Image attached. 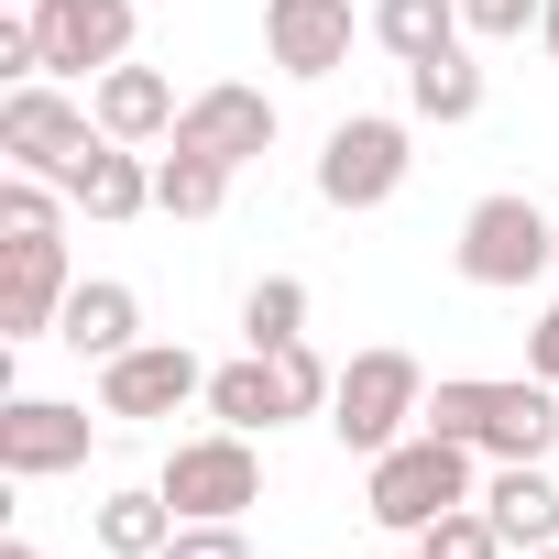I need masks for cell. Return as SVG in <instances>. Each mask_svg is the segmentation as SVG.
<instances>
[{
    "label": "cell",
    "instance_id": "1",
    "mask_svg": "<svg viewBox=\"0 0 559 559\" xmlns=\"http://www.w3.org/2000/svg\"><path fill=\"white\" fill-rule=\"evenodd\" d=\"M417 428H439V439H461V450H483V461H548V450H559V384H537V373H515V384H493V373H439Z\"/></svg>",
    "mask_w": 559,
    "mask_h": 559
},
{
    "label": "cell",
    "instance_id": "2",
    "mask_svg": "<svg viewBox=\"0 0 559 559\" xmlns=\"http://www.w3.org/2000/svg\"><path fill=\"white\" fill-rule=\"evenodd\" d=\"M472 461H483V450H461V439L417 428V439H395L384 461H362V515H373V526H395V537H428L450 504H483Z\"/></svg>",
    "mask_w": 559,
    "mask_h": 559
},
{
    "label": "cell",
    "instance_id": "3",
    "mask_svg": "<svg viewBox=\"0 0 559 559\" xmlns=\"http://www.w3.org/2000/svg\"><path fill=\"white\" fill-rule=\"evenodd\" d=\"M417 417H428V362H417V352L373 341V352H352V362H341L330 439H341L352 461H384L395 439H417Z\"/></svg>",
    "mask_w": 559,
    "mask_h": 559
},
{
    "label": "cell",
    "instance_id": "4",
    "mask_svg": "<svg viewBox=\"0 0 559 559\" xmlns=\"http://www.w3.org/2000/svg\"><path fill=\"white\" fill-rule=\"evenodd\" d=\"M548 252H559V209H537V198H515V187L472 198V209H461V241H450L461 286H483V297H526L537 274H548Z\"/></svg>",
    "mask_w": 559,
    "mask_h": 559
},
{
    "label": "cell",
    "instance_id": "5",
    "mask_svg": "<svg viewBox=\"0 0 559 559\" xmlns=\"http://www.w3.org/2000/svg\"><path fill=\"white\" fill-rule=\"evenodd\" d=\"M154 483H165L176 515H252L263 504V450H252V428H198V439L165 450Z\"/></svg>",
    "mask_w": 559,
    "mask_h": 559
},
{
    "label": "cell",
    "instance_id": "6",
    "mask_svg": "<svg viewBox=\"0 0 559 559\" xmlns=\"http://www.w3.org/2000/svg\"><path fill=\"white\" fill-rule=\"evenodd\" d=\"M99 143V110H78L56 78H23V88H0V165H23V176H56Z\"/></svg>",
    "mask_w": 559,
    "mask_h": 559
},
{
    "label": "cell",
    "instance_id": "7",
    "mask_svg": "<svg viewBox=\"0 0 559 559\" xmlns=\"http://www.w3.org/2000/svg\"><path fill=\"white\" fill-rule=\"evenodd\" d=\"M406 165H417V154H406V121H384V110H352V121L319 143V198L362 219V209H384V198L406 187Z\"/></svg>",
    "mask_w": 559,
    "mask_h": 559
},
{
    "label": "cell",
    "instance_id": "8",
    "mask_svg": "<svg viewBox=\"0 0 559 559\" xmlns=\"http://www.w3.org/2000/svg\"><path fill=\"white\" fill-rule=\"evenodd\" d=\"M176 406H209V362L187 341H132L121 362H99V417L143 428V417H176Z\"/></svg>",
    "mask_w": 559,
    "mask_h": 559
},
{
    "label": "cell",
    "instance_id": "9",
    "mask_svg": "<svg viewBox=\"0 0 559 559\" xmlns=\"http://www.w3.org/2000/svg\"><path fill=\"white\" fill-rule=\"evenodd\" d=\"M143 12L132 0H34V45H45V78H110L132 56Z\"/></svg>",
    "mask_w": 559,
    "mask_h": 559
},
{
    "label": "cell",
    "instance_id": "10",
    "mask_svg": "<svg viewBox=\"0 0 559 559\" xmlns=\"http://www.w3.org/2000/svg\"><path fill=\"white\" fill-rule=\"evenodd\" d=\"M78 297V274H67V230H23V241H0V341H56Z\"/></svg>",
    "mask_w": 559,
    "mask_h": 559
},
{
    "label": "cell",
    "instance_id": "11",
    "mask_svg": "<svg viewBox=\"0 0 559 559\" xmlns=\"http://www.w3.org/2000/svg\"><path fill=\"white\" fill-rule=\"evenodd\" d=\"M78 461H88V406H67V395H12L0 406V472L12 483H56Z\"/></svg>",
    "mask_w": 559,
    "mask_h": 559
},
{
    "label": "cell",
    "instance_id": "12",
    "mask_svg": "<svg viewBox=\"0 0 559 559\" xmlns=\"http://www.w3.org/2000/svg\"><path fill=\"white\" fill-rule=\"evenodd\" d=\"M165 143L219 154V165L241 176L252 154H274V99H263V88H241V78H219V88H198V99L176 110V132H165Z\"/></svg>",
    "mask_w": 559,
    "mask_h": 559
},
{
    "label": "cell",
    "instance_id": "13",
    "mask_svg": "<svg viewBox=\"0 0 559 559\" xmlns=\"http://www.w3.org/2000/svg\"><path fill=\"white\" fill-rule=\"evenodd\" d=\"M352 34H373V23H352V0H263V56L286 78H341Z\"/></svg>",
    "mask_w": 559,
    "mask_h": 559
},
{
    "label": "cell",
    "instance_id": "14",
    "mask_svg": "<svg viewBox=\"0 0 559 559\" xmlns=\"http://www.w3.org/2000/svg\"><path fill=\"white\" fill-rule=\"evenodd\" d=\"M67 198H78V219H99V230H121V219H143L154 209V165H143V143H88L78 165H67Z\"/></svg>",
    "mask_w": 559,
    "mask_h": 559
},
{
    "label": "cell",
    "instance_id": "15",
    "mask_svg": "<svg viewBox=\"0 0 559 559\" xmlns=\"http://www.w3.org/2000/svg\"><path fill=\"white\" fill-rule=\"evenodd\" d=\"M88 110H99V132H110V143H165L187 99H176V78H165V67H132V56H121L110 78H88Z\"/></svg>",
    "mask_w": 559,
    "mask_h": 559
},
{
    "label": "cell",
    "instance_id": "16",
    "mask_svg": "<svg viewBox=\"0 0 559 559\" xmlns=\"http://www.w3.org/2000/svg\"><path fill=\"white\" fill-rule=\"evenodd\" d=\"M56 341H67L78 362H121V352L143 341V297L121 286V274H78V297H67Z\"/></svg>",
    "mask_w": 559,
    "mask_h": 559
},
{
    "label": "cell",
    "instance_id": "17",
    "mask_svg": "<svg viewBox=\"0 0 559 559\" xmlns=\"http://www.w3.org/2000/svg\"><path fill=\"white\" fill-rule=\"evenodd\" d=\"M483 515L504 526V548H515V559H526V548H548V537H559V483H548V461H493Z\"/></svg>",
    "mask_w": 559,
    "mask_h": 559
},
{
    "label": "cell",
    "instance_id": "18",
    "mask_svg": "<svg viewBox=\"0 0 559 559\" xmlns=\"http://www.w3.org/2000/svg\"><path fill=\"white\" fill-rule=\"evenodd\" d=\"M176 526H187V515L165 504V483H121V493H99V515H88V537H99L110 559H165Z\"/></svg>",
    "mask_w": 559,
    "mask_h": 559
},
{
    "label": "cell",
    "instance_id": "19",
    "mask_svg": "<svg viewBox=\"0 0 559 559\" xmlns=\"http://www.w3.org/2000/svg\"><path fill=\"white\" fill-rule=\"evenodd\" d=\"M209 417L219 428H252V439H274L297 406H286V384H274V352H241V362H219L209 373Z\"/></svg>",
    "mask_w": 559,
    "mask_h": 559
},
{
    "label": "cell",
    "instance_id": "20",
    "mask_svg": "<svg viewBox=\"0 0 559 559\" xmlns=\"http://www.w3.org/2000/svg\"><path fill=\"white\" fill-rule=\"evenodd\" d=\"M373 45L395 56V67H417V56H450V45H472V23H461V0H373Z\"/></svg>",
    "mask_w": 559,
    "mask_h": 559
},
{
    "label": "cell",
    "instance_id": "21",
    "mask_svg": "<svg viewBox=\"0 0 559 559\" xmlns=\"http://www.w3.org/2000/svg\"><path fill=\"white\" fill-rule=\"evenodd\" d=\"M406 110H417V121H439V132L483 121V67H472V45H450V56H417V67H406Z\"/></svg>",
    "mask_w": 559,
    "mask_h": 559
},
{
    "label": "cell",
    "instance_id": "22",
    "mask_svg": "<svg viewBox=\"0 0 559 559\" xmlns=\"http://www.w3.org/2000/svg\"><path fill=\"white\" fill-rule=\"evenodd\" d=\"M154 209H165V219H219V209H230V165L165 143V154H154Z\"/></svg>",
    "mask_w": 559,
    "mask_h": 559
},
{
    "label": "cell",
    "instance_id": "23",
    "mask_svg": "<svg viewBox=\"0 0 559 559\" xmlns=\"http://www.w3.org/2000/svg\"><path fill=\"white\" fill-rule=\"evenodd\" d=\"M286 341H308V286L297 274H252L241 286V352H286Z\"/></svg>",
    "mask_w": 559,
    "mask_h": 559
},
{
    "label": "cell",
    "instance_id": "24",
    "mask_svg": "<svg viewBox=\"0 0 559 559\" xmlns=\"http://www.w3.org/2000/svg\"><path fill=\"white\" fill-rule=\"evenodd\" d=\"M67 187L56 176H23V165H0V241H23V230H67Z\"/></svg>",
    "mask_w": 559,
    "mask_h": 559
},
{
    "label": "cell",
    "instance_id": "25",
    "mask_svg": "<svg viewBox=\"0 0 559 559\" xmlns=\"http://www.w3.org/2000/svg\"><path fill=\"white\" fill-rule=\"evenodd\" d=\"M274 384H286V406H297V417H330V395H341V362H330L319 341H286V352H274Z\"/></svg>",
    "mask_w": 559,
    "mask_h": 559
},
{
    "label": "cell",
    "instance_id": "26",
    "mask_svg": "<svg viewBox=\"0 0 559 559\" xmlns=\"http://www.w3.org/2000/svg\"><path fill=\"white\" fill-rule=\"evenodd\" d=\"M417 548H428V559H515V548H504V526H493L483 504H450V515H439Z\"/></svg>",
    "mask_w": 559,
    "mask_h": 559
},
{
    "label": "cell",
    "instance_id": "27",
    "mask_svg": "<svg viewBox=\"0 0 559 559\" xmlns=\"http://www.w3.org/2000/svg\"><path fill=\"white\" fill-rule=\"evenodd\" d=\"M461 23H472V45H526L548 23V0H461Z\"/></svg>",
    "mask_w": 559,
    "mask_h": 559
},
{
    "label": "cell",
    "instance_id": "28",
    "mask_svg": "<svg viewBox=\"0 0 559 559\" xmlns=\"http://www.w3.org/2000/svg\"><path fill=\"white\" fill-rule=\"evenodd\" d=\"M165 559H252V537H241V515H187L165 537Z\"/></svg>",
    "mask_w": 559,
    "mask_h": 559
},
{
    "label": "cell",
    "instance_id": "29",
    "mask_svg": "<svg viewBox=\"0 0 559 559\" xmlns=\"http://www.w3.org/2000/svg\"><path fill=\"white\" fill-rule=\"evenodd\" d=\"M0 78H45V45H34V12H0Z\"/></svg>",
    "mask_w": 559,
    "mask_h": 559
},
{
    "label": "cell",
    "instance_id": "30",
    "mask_svg": "<svg viewBox=\"0 0 559 559\" xmlns=\"http://www.w3.org/2000/svg\"><path fill=\"white\" fill-rule=\"evenodd\" d=\"M526 373H537V384H559V297L526 319Z\"/></svg>",
    "mask_w": 559,
    "mask_h": 559
},
{
    "label": "cell",
    "instance_id": "31",
    "mask_svg": "<svg viewBox=\"0 0 559 559\" xmlns=\"http://www.w3.org/2000/svg\"><path fill=\"white\" fill-rule=\"evenodd\" d=\"M537 45H548V67H559V0H548V23H537Z\"/></svg>",
    "mask_w": 559,
    "mask_h": 559
},
{
    "label": "cell",
    "instance_id": "32",
    "mask_svg": "<svg viewBox=\"0 0 559 559\" xmlns=\"http://www.w3.org/2000/svg\"><path fill=\"white\" fill-rule=\"evenodd\" d=\"M0 559H45V548H34V537H0Z\"/></svg>",
    "mask_w": 559,
    "mask_h": 559
},
{
    "label": "cell",
    "instance_id": "33",
    "mask_svg": "<svg viewBox=\"0 0 559 559\" xmlns=\"http://www.w3.org/2000/svg\"><path fill=\"white\" fill-rule=\"evenodd\" d=\"M526 559H559V537H548V548H526Z\"/></svg>",
    "mask_w": 559,
    "mask_h": 559
},
{
    "label": "cell",
    "instance_id": "34",
    "mask_svg": "<svg viewBox=\"0 0 559 559\" xmlns=\"http://www.w3.org/2000/svg\"><path fill=\"white\" fill-rule=\"evenodd\" d=\"M406 559H428V548H417V537H406Z\"/></svg>",
    "mask_w": 559,
    "mask_h": 559
},
{
    "label": "cell",
    "instance_id": "35",
    "mask_svg": "<svg viewBox=\"0 0 559 559\" xmlns=\"http://www.w3.org/2000/svg\"><path fill=\"white\" fill-rule=\"evenodd\" d=\"M12 12H34V0H12Z\"/></svg>",
    "mask_w": 559,
    "mask_h": 559
},
{
    "label": "cell",
    "instance_id": "36",
    "mask_svg": "<svg viewBox=\"0 0 559 559\" xmlns=\"http://www.w3.org/2000/svg\"><path fill=\"white\" fill-rule=\"evenodd\" d=\"M548 274H559V252H548Z\"/></svg>",
    "mask_w": 559,
    "mask_h": 559
}]
</instances>
